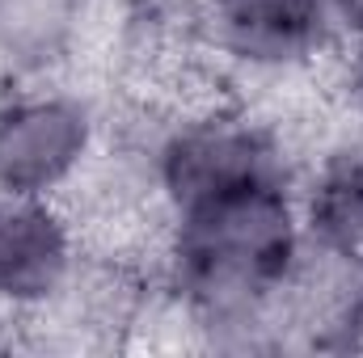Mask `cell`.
Here are the masks:
<instances>
[{"label": "cell", "mask_w": 363, "mask_h": 358, "mask_svg": "<svg viewBox=\"0 0 363 358\" xmlns=\"http://www.w3.org/2000/svg\"><path fill=\"white\" fill-rule=\"evenodd\" d=\"M165 278L194 325L254 329L308 258L296 181L262 178L165 215Z\"/></svg>", "instance_id": "cell-1"}, {"label": "cell", "mask_w": 363, "mask_h": 358, "mask_svg": "<svg viewBox=\"0 0 363 358\" xmlns=\"http://www.w3.org/2000/svg\"><path fill=\"white\" fill-rule=\"evenodd\" d=\"M262 178H291L287 148L271 122L233 101H199L182 110L148 152V181L165 215Z\"/></svg>", "instance_id": "cell-2"}, {"label": "cell", "mask_w": 363, "mask_h": 358, "mask_svg": "<svg viewBox=\"0 0 363 358\" xmlns=\"http://www.w3.org/2000/svg\"><path fill=\"white\" fill-rule=\"evenodd\" d=\"M101 122L81 93L13 81L0 93V194L64 198L97 156Z\"/></svg>", "instance_id": "cell-3"}, {"label": "cell", "mask_w": 363, "mask_h": 358, "mask_svg": "<svg viewBox=\"0 0 363 358\" xmlns=\"http://www.w3.org/2000/svg\"><path fill=\"white\" fill-rule=\"evenodd\" d=\"M194 38L241 76H291L342 34L325 0H207Z\"/></svg>", "instance_id": "cell-4"}, {"label": "cell", "mask_w": 363, "mask_h": 358, "mask_svg": "<svg viewBox=\"0 0 363 358\" xmlns=\"http://www.w3.org/2000/svg\"><path fill=\"white\" fill-rule=\"evenodd\" d=\"M81 274V232L60 198L0 194V308L38 312Z\"/></svg>", "instance_id": "cell-5"}, {"label": "cell", "mask_w": 363, "mask_h": 358, "mask_svg": "<svg viewBox=\"0 0 363 358\" xmlns=\"http://www.w3.org/2000/svg\"><path fill=\"white\" fill-rule=\"evenodd\" d=\"M308 253L330 262H363V131L330 144L296 190Z\"/></svg>", "instance_id": "cell-6"}, {"label": "cell", "mask_w": 363, "mask_h": 358, "mask_svg": "<svg viewBox=\"0 0 363 358\" xmlns=\"http://www.w3.org/2000/svg\"><path fill=\"white\" fill-rule=\"evenodd\" d=\"M89 0H0V72L13 81L51 76L81 42Z\"/></svg>", "instance_id": "cell-7"}, {"label": "cell", "mask_w": 363, "mask_h": 358, "mask_svg": "<svg viewBox=\"0 0 363 358\" xmlns=\"http://www.w3.org/2000/svg\"><path fill=\"white\" fill-rule=\"evenodd\" d=\"M207 0H127V21L165 38V34H178V30H199V17H203Z\"/></svg>", "instance_id": "cell-8"}, {"label": "cell", "mask_w": 363, "mask_h": 358, "mask_svg": "<svg viewBox=\"0 0 363 358\" xmlns=\"http://www.w3.org/2000/svg\"><path fill=\"white\" fill-rule=\"evenodd\" d=\"M334 329H342V346H363V262L351 291H347V299L334 312Z\"/></svg>", "instance_id": "cell-9"}, {"label": "cell", "mask_w": 363, "mask_h": 358, "mask_svg": "<svg viewBox=\"0 0 363 358\" xmlns=\"http://www.w3.org/2000/svg\"><path fill=\"white\" fill-rule=\"evenodd\" d=\"M325 8H330L338 34L351 38V34H359L363 30V0H325Z\"/></svg>", "instance_id": "cell-10"}, {"label": "cell", "mask_w": 363, "mask_h": 358, "mask_svg": "<svg viewBox=\"0 0 363 358\" xmlns=\"http://www.w3.org/2000/svg\"><path fill=\"white\" fill-rule=\"evenodd\" d=\"M351 93H355V101L363 110V30L351 34Z\"/></svg>", "instance_id": "cell-11"}]
</instances>
